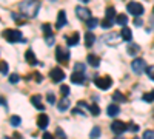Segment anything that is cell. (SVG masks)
I'll use <instances>...</instances> for the list:
<instances>
[{
	"instance_id": "1f68e13d",
	"label": "cell",
	"mask_w": 154,
	"mask_h": 139,
	"mask_svg": "<svg viewBox=\"0 0 154 139\" xmlns=\"http://www.w3.org/2000/svg\"><path fill=\"white\" fill-rule=\"evenodd\" d=\"M89 136H91V139L99 137V136H100V127H94V128L91 130V133H89Z\"/></svg>"
},
{
	"instance_id": "74e56055",
	"label": "cell",
	"mask_w": 154,
	"mask_h": 139,
	"mask_svg": "<svg viewBox=\"0 0 154 139\" xmlns=\"http://www.w3.org/2000/svg\"><path fill=\"white\" fill-rule=\"evenodd\" d=\"M146 73H148V76H149V79L154 81V65H152V67H148V68H146Z\"/></svg>"
},
{
	"instance_id": "7a4b0ae2",
	"label": "cell",
	"mask_w": 154,
	"mask_h": 139,
	"mask_svg": "<svg viewBox=\"0 0 154 139\" xmlns=\"http://www.w3.org/2000/svg\"><path fill=\"white\" fill-rule=\"evenodd\" d=\"M3 39H6L8 42L11 43H16L19 40H23V37H22V33L19 30H5L3 33Z\"/></svg>"
},
{
	"instance_id": "e0dca14e",
	"label": "cell",
	"mask_w": 154,
	"mask_h": 139,
	"mask_svg": "<svg viewBox=\"0 0 154 139\" xmlns=\"http://www.w3.org/2000/svg\"><path fill=\"white\" fill-rule=\"evenodd\" d=\"M69 104H71V102H69V97H62L60 102L57 104V107H59L60 111H66V110L69 108Z\"/></svg>"
},
{
	"instance_id": "cb8c5ba5",
	"label": "cell",
	"mask_w": 154,
	"mask_h": 139,
	"mask_svg": "<svg viewBox=\"0 0 154 139\" xmlns=\"http://www.w3.org/2000/svg\"><path fill=\"white\" fill-rule=\"evenodd\" d=\"M114 23H117V25H120V27L125 28V25L128 23V17H126L125 14H119L117 17H116V22H114Z\"/></svg>"
},
{
	"instance_id": "5bb4252c",
	"label": "cell",
	"mask_w": 154,
	"mask_h": 139,
	"mask_svg": "<svg viewBox=\"0 0 154 139\" xmlns=\"http://www.w3.org/2000/svg\"><path fill=\"white\" fill-rule=\"evenodd\" d=\"M83 81H85V77H83V73H77V71H74V73L71 74V82H72V84L82 85V84H83Z\"/></svg>"
},
{
	"instance_id": "ac0fdd59",
	"label": "cell",
	"mask_w": 154,
	"mask_h": 139,
	"mask_svg": "<svg viewBox=\"0 0 154 139\" xmlns=\"http://www.w3.org/2000/svg\"><path fill=\"white\" fill-rule=\"evenodd\" d=\"M120 36H122V39L123 40H126V42H130L131 39H133V31L128 28V27H125V28H122V33H120Z\"/></svg>"
},
{
	"instance_id": "f6af8a7d",
	"label": "cell",
	"mask_w": 154,
	"mask_h": 139,
	"mask_svg": "<svg viewBox=\"0 0 154 139\" xmlns=\"http://www.w3.org/2000/svg\"><path fill=\"white\" fill-rule=\"evenodd\" d=\"M14 139H20V136H19V133H14Z\"/></svg>"
},
{
	"instance_id": "e575fe53",
	"label": "cell",
	"mask_w": 154,
	"mask_h": 139,
	"mask_svg": "<svg viewBox=\"0 0 154 139\" xmlns=\"http://www.w3.org/2000/svg\"><path fill=\"white\" fill-rule=\"evenodd\" d=\"M142 139H154V131H151V130H146V131L143 133Z\"/></svg>"
},
{
	"instance_id": "60d3db41",
	"label": "cell",
	"mask_w": 154,
	"mask_h": 139,
	"mask_svg": "<svg viewBox=\"0 0 154 139\" xmlns=\"http://www.w3.org/2000/svg\"><path fill=\"white\" fill-rule=\"evenodd\" d=\"M43 139H54V136L51 134V133H48V131H46V133H43Z\"/></svg>"
},
{
	"instance_id": "4316f807",
	"label": "cell",
	"mask_w": 154,
	"mask_h": 139,
	"mask_svg": "<svg viewBox=\"0 0 154 139\" xmlns=\"http://www.w3.org/2000/svg\"><path fill=\"white\" fill-rule=\"evenodd\" d=\"M20 122H22L20 116H11V118H9V124L12 125V127H19Z\"/></svg>"
},
{
	"instance_id": "8992f818",
	"label": "cell",
	"mask_w": 154,
	"mask_h": 139,
	"mask_svg": "<svg viewBox=\"0 0 154 139\" xmlns=\"http://www.w3.org/2000/svg\"><path fill=\"white\" fill-rule=\"evenodd\" d=\"M56 57L60 64H68L69 60V51L62 46H56Z\"/></svg>"
},
{
	"instance_id": "d6a6232c",
	"label": "cell",
	"mask_w": 154,
	"mask_h": 139,
	"mask_svg": "<svg viewBox=\"0 0 154 139\" xmlns=\"http://www.w3.org/2000/svg\"><path fill=\"white\" fill-rule=\"evenodd\" d=\"M60 93H62L63 97H68V94H69V87H68V85H62V87H60Z\"/></svg>"
},
{
	"instance_id": "f546056e",
	"label": "cell",
	"mask_w": 154,
	"mask_h": 139,
	"mask_svg": "<svg viewBox=\"0 0 154 139\" xmlns=\"http://www.w3.org/2000/svg\"><path fill=\"white\" fill-rule=\"evenodd\" d=\"M86 25H88V28H89V30H94L97 25H99V20H97L96 17H93V19H89V20L86 22Z\"/></svg>"
},
{
	"instance_id": "603a6c76",
	"label": "cell",
	"mask_w": 154,
	"mask_h": 139,
	"mask_svg": "<svg viewBox=\"0 0 154 139\" xmlns=\"http://www.w3.org/2000/svg\"><path fill=\"white\" fill-rule=\"evenodd\" d=\"M94 40H96V37H94L93 33H86L85 34V46L86 48H91L93 43H94Z\"/></svg>"
},
{
	"instance_id": "4dcf8cb0",
	"label": "cell",
	"mask_w": 154,
	"mask_h": 139,
	"mask_svg": "<svg viewBox=\"0 0 154 139\" xmlns=\"http://www.w3.org/2000/svg\"><path fill=\"white\" fill-rule=\"evenodd\" d=\"M112 25H114V22H111V20H108V19H103V20H102V23H100V27L103 28V30H109Z\"/></svg>"
},
{
	"instance_id": "836d02e7",
	"label": "cell",
	"mask_w": 154,
	"mask_h": 139,
	"mask_svg": "<svg viewBox=\"0 0 154 139\" xmlns=\"http://www.w3.org/2000/svg\"><path fill=\"white\" fill-rule=\"evenodd\" d=\"M0 67H2V74L6 76V74H8V64H6V60L0 62Z\"/></svg>"
},
{
	"instance_id": "7bdbcfd3",
	"label": "cell",
	"mask_w": 154,
	"mask_h": 139,
	"mask_svg": "<svg viewBox=\"0 0 154 139\" xmlns=\"http://www.w3.org/2000/svg\"><path fill=\"white\" fill-rule=\"evenodd\" d=\"M134 23L137 25V27H140V25H142V22H140V19H136V20H134Z\"/></svg>"
},
{
	"instance_id": "ee69618b",
	"label": "cell",
	"mask_w": 154,
	"mask_h": 139,
	"mask_svg": "<svg viewBox=\"0 0 154 139\" xmlns=\"http://www.w3.org/2000/svg\"><path fill=\"white\" fill-rule=\"evenodd\" d=\"M131 130H133V131H137L139 127H137V125H131Z\"/></svg>"
},
{
	"instance_id": "7dc6e473",
	"label": "cell",
	"mask_w": 154,
	"mask_h": 139,
	"mask_svg": "<svg viewBox=\"0 0 154 139\" xmlns=\"http://www.w3.org/2000/svg\"><path fill=\"white\" fill-rule=\"evenodd\" d=\"M116 139H123V137H116Z\"/></svg>"
},
{
	"instance_id": "9c48e42d",
	"label": "cell",
	"mask_w": 154,
	"mask_h": 139,
	"mask_svg": "<svg viewBox=\"0 0 154 139\" xmlns=\"http://www.w3.org/2000/svg\"><path fill=\"white\" fill-rule=\"evenodd\" d=\"M75 14H77V17H79V19L86 20V22L91 19V11H89L88 8H83V6H77L75 8Z\"/></svg>"
},
{
	"instance_id": "484cf974",
	"label": "cell",
	"mask_w": 154,
	"mask_h": 139,
	"mask_svg": "<svg viewBox=\"0 0 154 139\" xmlns=\"http://www.w3.org/2000/svg\"><path fill=\"white\" fill-rule=\"evenodd\" d=\"M112 99L116 100V102H125V100H126L120 91H114V93H112Z\"/></svg>"
},
{
	"instance_id": "ffe728a7",
	"label": "cell",
	"mask_w": 154,
	"mask_h": 139,
	"mask_svg": "<svg viewBox=\"0 0 154 139\" xmlns=\"http://www.w3.org/2000/svg\"><path fill=\"white\" fill-rule=\"evenodd\" d=\"M116 17H117V14H116V9H114L112 6L106 8V11H105V19H108V20H111V22H116Z\"/></svg>"
},
{
	"instance_id": "bcb514c9",
	"label": "cell",
	"mask_w": 154,
	"mask_h": 139,
	"mask_svg": "<svg viewBox=\"0 0 154 139\" xmlns=\"http://www.w3.org/2000/svg\"><path fill=\"white\" fill-rule=\"evenodd\" d=\"M79 2H83V3H88V2H89V0H79Z\"/></svg>"
},
{
	"instance_id": "5b68a950",
	"label": "cell",
	"mask_w": 154,
	"mask_h": 139,
	"mask_svg": "<svg viewBox=\"0 0 154 139\" xmlns=\"http://www.w3.org/2000/svg\"><path fill=\"white\" fill-rule=\"evenodd\" d=\"M131 68L136 74H142L143 71H146V62L143 59H134L133 60V64H131Z\"/></svg>"
},
{
	"instance_id": "30bf717a",
	"label": "cell",
	"mask_w": 154,
	"mask_h": 139,
	"mask_svg": "<svg viewBox=\"0 0 154 139\" xmlns=\"http://www.w3.org/2000/svg\"><path fill=\"white\" fill-rule=\"evenodd\" d=\"M42 30H43V33H45L46 43H48V45H53V43H54V36H53V30H51V25H49V23H43Z\"/></svg>"
},
{
	"instance_id": "7402d4cb",
	"label": "cell",
	"mask_w": 154,
	"mask_h": 139,
	"mask_svg": "<svg viewBox=\"0 0 154 139\" xmlns=\"http://www.w3.org/2000/svg\"><path fill=\"white\" fill-rule=\"evenodd\" d=\"M119 111H120V108H119V105L117 104H111V105H108V110H106V113L109 116H117L119 115Z\"/></svg>"
},
{
	"instance_id": "8d00e7d4",
	"label": "cell",
	"mask_w": 154,
	"mask_h": 139,
	"mask_svg": "<svg viewBox=\"0 0 154 139\" xmlns=\"http://www.w3.org/2000/svg\"><path fill=\"white\" fill-rule=\"evenodd\" d=\"M19 79H20L19 74H11V76H9V82H11V84H17Z\"/></svg>"
},
{
	"instance_id": "f35d334b",
	"label": "cell",
	"mask_w": 154,
	"mask_h": 139,
	"mask_svg": "<svg viewBox=\"0 0 154 139\" xmlns=\"http://www.w3.org/2000/svg\"><path fill=\"white\" fill-rule=\"evenodd\" d=\"M56 131H57V136H59L60 139H66V136H65V133H63V130H62L60 127H59V128H57Z\"/></svg>"
},
{
	"instance_id": "83f0119b",
	"label": "cell",
	"mask_w": 154,
	"mask_h": 139,
	"mask_svg": "<svg viewBox=\"0 0 154 139\" xmlns=\"http://www.w3.org/2000/svg\"><path fill=\"white\" fill-rule=\"evenodd\" d=\"M137 53H139V45L133 43V45L128 46V54H130V56H134V54H137Z\"/></svg>"
},
{
	"instance_id": "f1b7e54d",
	"label": "cell",
	"mask_w": 154,
	"mask_h": 139,
	"mask_svg": "<svg viewBox=\"0 0 154 139\" xmlns=\"http://www.w3.org/2000/svg\"><path fill=\"white\" fill-rule=\"evenodd\" d=\"M142 99L145 100V102H154V91H148L142 96Z\"/></svg>"
},
{
	"instance_id": "44dd1931",
	"label": "cell",
	"mask_w": 154,
	"mask_h": 139,
	"mask_svg": "<svg viewBox=\"0 0 154 139\" xmlns=\"http://www.w3.org/2000/svg\"><path fill=\"white\" fill-rule=\"evenodd\" d=\"M31 104H32L37 110H43V105H42V97L38 96V94H35V96H32V97H31Z\"/></svg>"
},
{
	"instance_id": "681fc988",
	"label": "cell",
	"mask_w": 154,
	"mask_h": 139,
	"mask_svg": "<svg viewBox=\"0 0 154 139\" xmlns=\"http://www.w3.org/2000/svg\"><path fill=\"white\" fill-rule=\"evenodd\" d=\"M49 2H54V0H49Z\"/></svg>"
},
{
	"instance_id": "6da1fadb",
	"label": "cell",
	"mask_w": 154,
	"mask_h": 139,
	"mask_svg": "<svg viewBox=\"0 0 154 139\" xmlns=\"http://www.w3.org/2000/svg\"><path fill=\"white\" fill-rule=\"evenodd\" d=\"M19 9L23 16L26 17H35L38 9H40V2L38 0H25L19 5Z\"/></svg>"
},
{
	"instance_id": "2e32d148",
	"label": "cell",
	"mask_w": 154,
	"mask_h": 139,
	"mask_svg": "<svg viewBox=\"0 0 154 139\" xmlns=\"http://www.w3.org/2000/svg\"><path fill=\"white\" fill-rule=\"evenodd\" d=\"M79 40H80V34H79V33H74V34H71V36L66 37V42H68L69 46L77 45V43H79Z\"/></svg>"
},
{
	"instance_id": "d590c367",
	"label": "cell",
	"mask_w": 154,
	"mask_h": 139,
	"mask_svg": "<svg viewBox=\"0 0 154 139\" xmlns=\"http://www.w3.org/2000/svg\"><path fill=\"white\" fill-rule=\"evenodd\" d=\"M74 70H75L77 73H83V71H85V65L79 62V64H75V65H74Z\"/></svg>"
},
{
	"instance_id": "c3c4849f",
	"label": "cell",
	"mask_w": 154,
	"mask_h": 139,
	"mask_svg": "<svg viewBox=\"0 0 154 139\" xmlns=\"http://www.w3.org/2000/svg\"><path fill=\"white\" fill-rule=\"evenodd\" d=\"M3 139H9V137H3Z\"/></svg>"
},
{
	"instance_id": "ba28073f",
	"label": "cell",
	"mask_w": 154,
	"mask_h": 139,
	"mask_svg": "<svg viewBox=\"0 0 154 139\" xmlns=\"http://www.w3.org/2000/svg\"><path fill=\"white\" fill-rule=\"evenodd\" d=\"M49 77L53 79V82H62L65 79V73H63L62 68H53L49 73Z\"/></svg>"
},
{
	"instance_id": "ab89813d",
	"label": "cell",
	"mask_w": 154,
	"mask_h": 139,
	"mask_svg": "<svg viewBox=\"0 0 154 139\" xmlns=\"http://www.w3.org/2000/svg\"><path fill=\"white\" fill-rule=\"evenodd\" d=\"M46 100H48L49 104H54V102H56V99H54V94H53V93H49V94L46 96Z\"/></svg>"
},
{
	"instance_id": "9a60e30c",
	"label": "cell",
	"mask_w": 154,
	"mask_h": 139,
	"mask_svg": "<svg viewBox=\"0 0 154 139\" xmlns=\"http://www.w3.org/2000/svg\"><path fill=\"white\" fill-rule=\"evenodd\" d=\"M25 59H26V62L29 65H37L38 62H37V59H35V54H34V51L32 49H28L26 53H25Z\"/></svg>"
},
{
	"instance_id": "8fae6325",
	"label": "cell",
	"mask_w": 154,
	"mask_h": 139,
	"mask_svg": "<svg viewBox=\"0 0 154 139\" xmlns=\"http://www.w3.org/2000/svg\"><path fill=\"white\" fill-rule=\"evenodd\" d=\"M120 40H123L122 36H120V34H116V33H111V34H108L106 37H103V42H106L108 45H117Z\"/></svg>"
},
{
	"instance_id": "f907efd6",
	"label": "cell",
	"mask_w": 154,
	"mask_h": 139,
	"mask_svg": "<svg viewBox=\"0 0 154 139\" xmlns=\"http://www.w3.org/2000/svg\"><path fill=\"white\" fill-rule=\"evenodd\" d=\"M152 12H154V8H152Z\"/></svg>"
},
{
	"instance_id": "d4e9b609",
	"label": "cell",
	"mask_w": 154,
	"mask_h": 139,
	"mask_svg": "<svg viewBox=\"0 0 154 139\" xmlns=\"http://www.w3.org/2000/svg\"><path fill=\"white\" fill-rule=\"evenodd\" d=\"M88 110H89V113H91L93 116H99V115H100V108H99V105H96V104H91Z\"/></svg>"
},
{
	"instance_id": "52a82bcc",
	"label": "cell",
	"mask_w": 154,
	"mask_h": 139,
	"mask_svg": "<svg viewBox=\"0 0 154 139\" xmlns=\"http://www.w3.org/2000/svg\"><path fill=\"white\" fill-rule=\"evenodd\" d=\"M128 128H130V125L125 124V122H122V121H114V122L111 124V130H112L114 133H117V134L125 133Z\"/></svg>"
},
{
	"instance_id": "4fadbf2b",
	"label": "cell",
	"mask_w": 154,
	"mask_h": 139,
	"mask_svg": "<svg viewBox=\"0 0 154 139\" xmlns=\"http://www.w3.org/2000/svg\"><path fill=\"white\" fill-rule=\"evenodd\" d=\"M66 23V16H65V11H59V16H57V22H56V28L60 30L65 27Z\"/></svg>"
},
{
	"instance_id": "b9f144b4",
	"label": "cell",
	"mask_w": 154,
	"mask_h": 139,
	"mask_svg": "<svg viewBox=\"0 0 154 139\" xmlns=\"http://www.w3.org/2000/svg\"><path fill=\"white\" fill-rule=\"evenodd\" d=\"M0 100H2V105H3V108H5V110H8V105H6V102H5V99H3V97H0Z\"/></svg>"
},
{
	"instance_id": "d6986e66",
	"label": "cell",
	"mask_w": 154,
	"mask_h": 139,
	"mask_svg": "<svg viewBox=\"0 0 154 139\" xmlns=\"http://www.w3.org/2000/svg\"><path fill=\"white\" fill-rule=\"evenodd\" d=\"M86 60H88V64L91 65V67H94V68H97V67L100 65V59H99L97 56H94V54H88Z\"/></svg>"
},
{
	"instance_id": "3957f363",
	"label": "cell",
	"mask_w": 154,
	"mask_h": 139,
	"mask_svg": "<svg viewBox=\"0 0 154 139\" xmlns=\"http://www.w3.org/2000/svg\"><path fill=\"white\" fill-rule=\"evenodd\" d=\"M126 9L130 11V14H133V16H136V17H139V16H142L143 14V6H142V3H137V2H130L126 5Z\"/></svg>"
},
{
	"instance_id": "277c9868",
	"label": "cell",
	"mask_w": 154,
	"mask_h": 139,
	"mask_svg": "<svg viewBox=\"0 0 154 139\" xmlns=\"http://www.w3.org/2000/svg\"><path fill=\"white\" fill-rule=\"evenodd\" d=\"M94 85H97V88H100V90H108V88L112 85V79L109 77V76H103V77H96Z\"/></svg>"
},
{
	"instance_id": "7c38bea8",
	"label": "cell",
	"mask_w": 154,
	"mask_h": 139,
	"mask_svg": "<svg viewBox=\"0 0 154 139\" xmlns=\"http://www.w3.org/2000/svg\"><path fill=\"white\" fill-rule=\"evenodd\" d=\"M48 124H49V118L45 115V113H42V115L37 118V125H38V128H42V130L46 128Z\"/></svg>"
}]
</instances>
